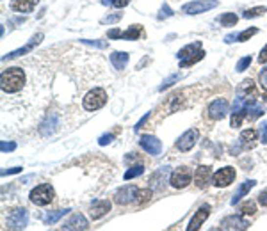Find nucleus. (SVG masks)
I'll use <instances>...</instances> for the list:
<instances>
[{
    "instance_id": "nucleus-1",
    "label": "nucleus",
    "mask_w": 267,
    "mask_h": 231,
    "mask_svg": "<svg viewBox=\"0 0 267 231\" xmlns=\"http://www.w3.org/2000/svg\"><path fill=\"white\" fill-rule=\"evenodd\" d=\"M23 84H25V73L23 69L18 68V66L4 69L2 75H0V89H2V93L15 94L18 91H22Z\"/></svg>"
},
{
    "instance_id": "nucleus-2",
    "label": "nucleus",
    "mask_w": 267,
    "mask_h": 231,
    "mask_svg": "<svg viewBox=\"0 0 267 231\" xmlns=\"http://www.w3.org/2000/svg\"><path fill=\"white\" fill-rule=\"evenodd\" d=\"M177 57L180 59V68H187L191 64L200 63L205 57V52L201 50V41H194V43L183 46L177 54Z\"/></svg>"
},
{
    "instance_id": "nucleus-3",
    "label": "nucleus",
    "mask_w": 267,
    "mask_h": 231,
    "mask_svg": "<svg viewBox=\"0 0 267 231\" xmlns=\"http://www.w3.org/2000/svg\"><path fill=\"white\" fill-rule=\"evenodd\" d=\"M54 197H55V192L50 183H41V185H38L36 189H32L29 194L30 203L36 205V207H46V205H50V203L54 201Z\"/></svg>"
},
{
    "instance_id": "nucleus-4",
    "label": "nucleus",
    "mask_w": 267,
    "mask_h": 231,
    "mask_svg": "<svg viewBox=\"0 0 267 231\" xmlns=\"http://www.w3.org/2000/svg\"><path fill=\"white\" fill-rule=\"evenodd\" d=\"M105 104H107V91L102 87L91 89L84 96V100H82V107H84L86 110H89V112L98 110V108H102Z\"/></svg>"
},
{
    "instance_id": "nucleus-5",
    "label": "nucleus",
    "mask_w": 267,
    "mask_h": 231,
    "mask_svg": "<svg viewBox=\"0 0 267 231\" xmlns=\"http://www.w3.org/2000/svg\"><path fill=\"white\" fill-rule=\"evenodd\" d=\"M27 222H29V211L25 208H16V210L9 211L7 219H4L7 230H25Z\"/></svg>"
},
{
    "instance_id": "nucleus-6",
    "label": "nucleus",
    "mask_w": 267,
    "mask_h": 231,
    "mask_svg": "<svg viewBox=\"0 0 267 231\" xmlns=\"http://www.w3.org/2000/svg\"><path fill=\"white\" fill-rule=\"evenodd\" d=\"M219 5V0H194V2H189L182 7V11L185 15H201V13H207L208 9H214Z\"/></svg>"
},
{
    "instance_id": "nucleus-7",
    "label": "nucleus",
    "mask_w": 267,
    "mask_h": 231,
    "mask_svg": "<svg viewBox=\"0 0 267 231\" xmlns=\"http://www.w3.org/2000/svg\"><path fill=\"white\" fill-rule=\"evenodd\" d=\"M198 137H200V132L196 128H189L187 132H183L177 141V149L178 151H191L194 147V144L198 143Z\"/></svg>"
},
{
    "instance_id": "nucleus-8",
    "label": "nucleus",
    "mask_w": 267,
    "mask_h": 231,
    "mask_svg": "<svg viewBox=\"0 0 267 231\" xmlns=\"http://www.w3.org/2000/svg\"><path fill=\"white\" fill-rule=\"evenodd\" d=\"M193 180V172L189 168H178L171 172V178H169V183L173 185L175 189H185Z\"/></svg>"
},
{
    "instance_id": "nucleus-9",
    "label": "nucleus",
    "mask_w": 267,
    "mask_h": 231,
    "mask_svg": "<svg viewBox=\"0 0 267 231\" xmlns=\"http://www.w3.org/2000/svg\"><path fill=\"white\" fill-rule=\"evenodd\" d=\"M139 189L135 185H125V187L118 189L114 194V203L116 205H130L132 201H135Z\"/></svg>"
},
{
    "instance_id": "nucleus-10",
    "label": "nucleus",
    "mask_w": 267,
    "mask_h": 231,
    "mask_svg": "<svg viewBox=\"0 0 267 231\" xmlns=\"http://www.w3.org/2000/svg\"><path fill=\"white\" fill-rule=\"evenodd\" d=\"M226 112H228V102L224 98L214 100L212 104L208 105V108H207V116L210 119H214V121L222 119L224 116H226Z\"/></svg>"
},
{
    "instance_id": "nucleus-11",
    "label": "nucleus",
    "mask_w": 267,
    "mask_h": 231,
    "mask_svg": "<svg viewBox=\"0 0 267 231\" xmlns=\"http://www.w3.org/2000/svg\"><path fill=\"white\" fill-rule=\"evenodd\" d=\"M109 38H119V40H129V41H135L139 40V38H143V27L141 25H132L129 30H109Z\"/></svg>"
},
{
    "instance_id": "nucleus-12",
    "label": "nucleus",
    "mask_w": 267,
    "mask_h": 231,
    "mask_svg": "<svg viewBox=\"0 0 267 231\" xmlns=\"http://www.w3.org/2000/svg\"><path fill=\"white\" fill-rule=\"evenodd\" d=\"M233 180H235V169L230 168V166L219 169V171L212 176V183L216 187H228Z\"/></svg>"
},
{
    "instance_id": "nucleus-13",
    "label": "nucleus",
    "mask_w": 267,
    "mask_h": 231,
    "mask_svg": "<svg viewBox=\"0 0 267 231\" xmlns=\"http://www.w3.org/2000/svg\"><path fill=\"white\" fill-rule=\"evenodd\" d=\"M210 211H212V208H210V205H203V207L198 208V211L193 215V219L189 221V226H187V231H194V230H200V228L203 226V222L207 221L208 215H210Z\"/></svg>"
},
{
    "instance_id": "nucleus-14",
    "label": "nucleus",
    "mask_w": 267,
    "mask_h": 231,
    "mask_svg": "<svg viewBox=\"0 0 267 231\" xmlns=\"http://www.w3.org/2000/svg\"><path fill=\"white\" fill-rule=\"evenodd\" d=\"M139 144H141V147H143L144 151L154 155V157L160 155V151H162V143L157 137H154V135H143V137L139 139Z\"/></svg>"
},
{
    "instance_id": "nucleus-15",
    "label": "nucleus",
    "mask_w": 267,
    "mask_h": 231,
    "mask_svg": "<svg viewBox=\"0 0 267 231\" xmlns=\"http://www.w3.org/2000/svg\"><path fill=\"white\" fill-rule=\"evenodd\" d=\"M43 38H44V34L43 32H38V34L32 38V40L29 41V43L25 44V46H22V48H18V50H15V52H11V54H7V55H4L2 57V61H7V59H16V57H20V55H25V54H29L30 50L34 48L36 44H40L41 41H43Z\"/></svg>"
},
{
    "instance_id": "nucleus-16",
    "label": "nucleus",
    "mask_w": 267,
    "mask_h": 231,
    "mask_svg": "<svg viewBox=\"0 0 267 231\" xmlns=\"http://www.w3.org/2000/svg\"><path fill=\"white\" fill-rule=\"evenodd\" d=\"M212 168L210 166H200L194 172V185L198 189H205L210 182V178H212Z\"/></svg>"
},
{
    "instance_id": "nucleus-17",
    "label": "nucleus",
    "mask_w": 267,
    "mask_h": 231,
    "mask_svg": "<svg viewBox=\"0 0 267 231\" xmlns=\"http://www.w3.org/2000/svg\"><path fill=\"white\" fill-rule=\"evenodd\" d=\"M247 228H249V222L241 215L224 217L221 221V230H247Z\"/></svg>"
},
{
    "instance_id": "nucleus-18",
    "label": "nucleus",
    "mask_w": 267,
    "mask_h": 231,
    "mask_svg": "<svg viewBox=\"0 0 267 231\" xmlns=\"http://www.w3.org/2000/svg\"><path fill=\"white\" fill-rule=\"evenodd\" d=\"M40 0H11L9 7L15 13H32Z\"/></svg>"
},
{
    "instance_id": "nucleus-19",
    "label": "nucleus",
    "mask_w": 267,
    "mask_h": 231,
    "mask_svg": "<svg viewBox=\"0 0 267 231\" xmlns=\"http://www.w3.org/2000/svg\"><path fill=\"white\" fill-rule=\"evenodd\" d=\"M109 210H111V201L102 199V201H94L93 205H91V211H89V213H91V219H93V221H98V219H102Z\"/></svg>"
},
{
    "instance_id": "nucleus-20",
    "label": "nucleus",
    "mask_w": 267,
    "mask_h": 231,
    "mask_svg": "<svg viewBox=\"0 0 267 231\" xmlns=\"http://www.w3.org/2000/svg\"><path fill=\"white\" fill-rule=\"evenodd\" d=\"M88 228H89V222L86 221V217L80 215V213H75L68 222H65L63 230H88Z\"/></svg>"
},
{
    "instance_id": "nucleus-21",
    "label": "nucleus",
    "mask_w": 267,
    "mask_h": 231,
    "mask_svg": "<svg viewBox=\"0 0 267 231\" xmlns=\"http://www.w3.org/2000/svg\"><path fill=\"white\" fill-rule=\"evenodd\" d=\"M129 59H130V57H129L127 52H112V55H111V63H112L114 69H118V71L125 69V66H127Z\"/></svg>"
},
{
    "instance_id": "nucleus-22",
    "label": "nucleus",
    "mask_w": 267,
    "mask_h": 231,
    "mask_svg": "<svg viewBox=\"0 0 267 231\" xmlns=\"http://www.w3.org/2000/svg\"><path fill=\"white\" fill-rule=\"evenodd\" d=\"M257 130H253V128H249V130H244L243 133H241V144H243L244 149H249V147H253L255 144H257Z\"/></svg>"
},
{
    "instance_id": "nucleus-23",
    "label": "nucleus",
    "mask_w": 267,
    "mask_h": 231,
    "mask_svg": "<svg viewBox=\"0 0 267 231\" xmlns=\"http://www.w3.org/2000/svg\"><path fill=\"white\" fill-rule=\"evenodd\" d=\"M255 185H257V182H255V180H247V182H244L243 185H241V187L237 189V192L233 194L232 205H235V203H237L239 199H241V197H244L246 194H249V190H251V189L255 187Z\"/></svg>"
},
{
    "instance_id": "nucleus-24",
    "label": "nucleus",
    "mask_w": 267,
    "mask_h": 231,
    "mask_svg": "<svg viewBox=\"0 0 267 231\" xmlns=\"http://www.w3.org/2000/svg\"><path fill=\"white\" fill-rule=\"evenodd\" d=\"M169 174V168H160L158 169L157 172H155L154 176H152V180H150V185H152V187H160V183L162 182H166V176H168Z\"/></svg>"
},
{
    "instance_id": "nucleus-25",
    "label": "nucleus",
    "mask_w": 267,
    "mask_h": 231,
    "mask_svg": "<svg viewBox=\"0 0 267 231\" xmlns=\"http://www.w3.org/2000/svg\"><path fill=\"white\" fill-rule=\"evenodd\" d=\"M239 21V16L235 13H224V15L218 16V23H221L222 27H235Z\"/></svg>"
},
{
    "instance_id": "nucleus-26",
    "label": "nucleus",
    "mask_w": 267,
    "mask_h": 231,
    "mask_svg": "<svg viewBox=\"0 0 267 231\" xmlns=\"http://www.w3.org/2000/svg\"><path fill=\"white\" fill-rule=\"evenodd\" d=\"M68 211H69V208H65V210H55V211H52V213H46V215L43 217L44 224H54V222L59 221L61 217H65Z\"/></svg>"
},
{
    "instance_id": "nucleus-27",
    "label": "nucleus",
    "mask_w": 267,
    "mask_h": 231,
    "mask_svg": "<svg viewBox=\"0 0 267 231\" xmlns=\"http://www.w3.org/2000/svg\"><path fill=\"white\" fill-rule=\"evenodd\" d=\"M152 199V190L150 189H139L137 190V196H135V203L137 205H144Z\"/></svg>"
},
{
    "instance_id": "nucleus-28",
    "label": "nucleus",
    "mask_w": 267,
    "mask_h": 231,
    "mask_svg": "<svg viewBox=\"0 0 267 231\" xmlns=\"http://www.w3.org/2000/svg\"><path fill=\"white\" fill-rule=\"evenodd\" d=\"M255 211H257V205L253 201H246L241 205V215H244V217L255 215Z\"/></svg>"
},
{
    "instance_id": "nucleus-29",
    "label": "nucleus",
    "mask_w": 267,
    "mask_h": 231,
    "mask_svg": "<svg viewBox=\"0 0 267 231\" xmlns=\"http://www.w3.org/2000/svg\"><path fill=\"white\" fill-rule=\"evenodd\" d=\"M264 13H267V9L264 5H258V7H253V9H247L243 13V18H257V16H262Z\"/></svg>"
},
{
    "instance_id": "nucleus-30",
    "label": "nucleus",
    "mask_w": 267,
    "mask_h": 231,
    "mask_svg": "<svg viewBox=\"0 0 267 231\" xmlns=\"http://www.w3.org/2000/svg\"><path fill=\"white\" fill-rule=\"evenodd\" d=\"M255 34H258V29H257V27L246 29V30H243V32H241V34L237 36V41H239V43H244V41H247L249 38H253Z\"/></svg>"
},
{
    "instance_id": "nucleus-31",
    "label": "nucleus",
    "mask_w": 267,
    "mask_h": 231,
    "mask_svg": "<svg viewBox=\"0 0 267 231\" xmlns=\"http://www.w3.org/2000/svg\"><path fill=\"white\" fill-rule=\"evenodd\" d=\"M144 172V168L143 166H134V168H130L129 171L125 172V180H132V178H135V176H141Z\"/></svg>"
},
{
    "instance_id": "nucleus-32",
    "label": "nucleus",
    "mask_w": 267,
    "mask_h": 231,
    "mask_svg": "<svg viewBox=\"0 0 267 231\" xmlns=\"http://www.w3.org/2000/svg\"><path fill=\"white\" fill-rule=\"evenodd\" d=\"M253 63V59H251V55H246V57H243V59L239 61L237 63V66H235V69H237L239 73H243L244 69L246 68H249V64Z\"/></svg>"
},
{
    "instance_id": "nucleus-33",
    "label": "nucleus",
    "mask_w": 267,
    "mask_h": 231,
    "mask_svg": "<svg viewBox=\"0 0 267 231\" xmlns=\"http://www.w3.org/2000/svg\"><path fill=\"white\" fill-rule=\"evenodd\" d=\"M182 79V75L180 73H177V75H171V77H169L168 80H164L162 82V85H160V87H158V91H164V89H168L169 85H173L175 82H178V80Z\"/></svg>"
},
{
    "instance_id": "nucleus-34",
    "label": "nucleus",
    "mask_w": 267,
    "mask_h": 231,
    "mask_svg": "<svg viewBox=\"0 0 267 231\" xmlns=\"http://www.w3.org/2000/svg\"><path fill=\"white\" fill-rule=\"evenodd\" d=\"M130 0H102V4H111L114 7H125V5H129Z\"/></svg>"
},
{
    "instance_id": "nucleus-35",
    "label": "nucleus",
    "mask_w": 267,
    "mask_h": 231,
    "mask_svg": "<svg viewBox=\"0 0 267 231\" xmlns=\"http://www.w3.org/2000/svg\"><path fill=\"white\" fill-rule=\"evenodd\" d=\"M258 80H260V87L264 89L267 93V68H264L262 71H260V75H258Z\"/></svg>"
},
{
    "instance_id": "nucleus-36",
    "label": "nucleus",
    "mask_w": 267,
    "mask_h": 231,
    "mask_svg": "<svg viewBox=\"0 0 267 231\" xmlns=\"http://www.w3.org/2000/svg\"><path fill=\"white\" fill-rule=\"evenodd\" d=\"M80 43L93 44V46H98V48H107V46H109V43H107V41H91V40H80Z\"/></svg>"
},
{
    "instance_id": "nucleus-37",
    "label": "nucleus",
    "mask_w": 267,
    "mask_h": 231,
    "mask_svg": "<svg viewBox=\"0 0 267 231\" xmlns=\"http://www.w3.org/2000/svg\"><path fill=\"white\" fill-rule=\"evenodd\" d=\"M112 139H114V133H105V135H102V137L98 139V144L100 146H105V144H109Z\"/></svg>"
},
{
    "instance_id": "nucleus-38",
    "label": "nucleus",
    "mask_w": 267,
    "mask_h": 231,
    "mask_svg": "<svg viewBox=\"0 0 267 231\" xmlns=\"http://www.w3.org/2000/svg\"><path fill=\"white\" fill-rule=\"evenodd\" d=\"M118 20H121V13H116V15L107 16V18L102 20V23H114V21H118Z\"/></svg>"
},
{
    "instance_id": "nucleus-39",
    "label": "nucleus",
    "mask_w": 267,
    "mask_h": 231,
    "mask_svg": "<svg viewBox=\"0 0 267 231\" xmlns=\"http://www.w3.org/2000/svg\"><path fill=\"white\" fill-rule=\"evenodd\" d=\"M169 16H173L171 9H169L168 5H164L162 9H160V15H158V20H162V18H169Z\"/></svg>"
},
{
    "instance_id": "nucleus-40",
    "label": "nucleus",
    "mask_w": 267,
    "mask_h": 231,
    "mask_svg": "<svg viewBox=\"0 0 267 231\" xmlns=\"http://www.w3.org/2000/svg\"><path fill=\"white\" fill-rule=\"evenodd\" d=\"M258 203H260L262 207H267V189H264V190L258 194Z\"/></svg>"
},
{
    "instance_id": "nucleus-41",
    "label": "nucleus",
    "mask_w": 267,
    "mask_h": 231,
    "mask_svg": "<svg viewBox=\"0 0 267 231\" xmlns=\"http://www.w3.org/2000/svg\"><path fill=\"white\" fill-rule=\"evenodd\" d=\"M260 139H262L264 144H267V121L260 126Z\"/></svg>"
},
{
    "instance_id": "nucleus-42",
    "label": "nucleus",
    "mask_w": 267,
    "mask_h": 231,
    "mask_svg": "<svg viewBox=\"0 0 267 231\" xmlns=\"http://www.w3.org/2000/svg\"><path fill=\"white\" fill-rule=\"evenodd\" d=\"M15 147H16V144L15 143H9V144H7V143H2V144H0V149H2V151H13V149H15Z\"/></svg>"
},
{
    "instance_id": "nucleus-43",
    "label": "nucleus",
    "mask_w": 267,
    "mask_h": 231,
    "mask_svg": "<svg viewBox=\"0 0 267 231\" xmlns=\"http://www.w3.org/2000/svg\"><path fill=\"white\" fill-rule=\"evenodd\" d=\"M258 63L262 64H267V44L262 48V52H260V55H258Z\"/></svg>"
},
{
    "instance_id": "nucleus-44",
    "label": "nucleus",
    "mask_w": 267,
    "mask_h": 231,
    "mask_svg": "<svg viewBox=\"0 0 267 231\" xmlns=\"http://www.w3.org/2000/svg\"><path fill=\"white\" fill-rule=\"evenodd\" d=\"M18 172H22V168H11L7 171H2V176H5V174H18Z\"/></svg>"
},
{
    "instance_id": "nucleus-45",
    "label": "nucleus",
    "mask_w": 267,
    "mask_h": 231,
    "mask_svg": "<svg viewBox=\"0 0 267 231\" xmlns=\"http://www.w3.org/2000/svg\"><path fill=\"white\" fill-rule=\"evenodd\" d=\"M148 118H150V112L146 114V116H143V118H141V121H139V123L135 125V126H134V130H139V128L143 126V125H144V121H146V119H148Z\"/></svg>"
},
{
    "instance_id": "nucleus-46",
    "label": "nucleus",
    "mask_w": 267,
    "mask_h": 231,
    "mask_svg": "<svg viewBox=\"0 0 267 231\" xmlns=\"http://www.w3.org/2000/svg\"><path fill=\"white\" fill-rule=\"evenodd\" d=\"M233 40H237V38H235L233 34H230V36H226V38H224V41H226V43H233Z\"/></svg>"
}]
</instances>
